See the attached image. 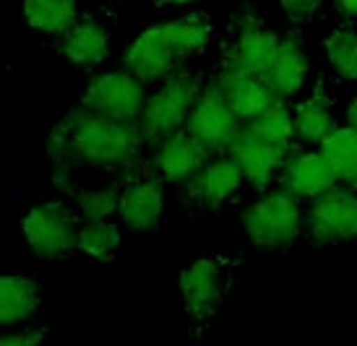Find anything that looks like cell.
<instances>
[{
    "instance_id": "cell-10",
    "label": "cell",
    "mask_w": 357,
    "mask_h": 346,
    "mask_svg": "<svg viewBox=\"0 0 357 346\" xmlns=\"http://www.w3.org/2000/svg\"><path fill=\"white\" fill-rule=\"evenodd\" d=\"M211 154H214V151H211L204 141H199L190 130L183 128L157 143L154 167H157L159 178L165 180V182L185 185V182L206 164L208 159H211Z\"/></svg>"
},
{
    "instance_id": "cell-4",
    "label": "cell",
    "mask_w": 357,
    "mask_h": 346,
    "mask_svg": "<svg viewBox=\"0 0 357 346\" xmlns=\"http://www.w3.org/2000/svg\"><path fill=\"white\" fill-rule=\"evenodd\" d=\"M146 89L144 81L128 70H109L89 81L81 94V107L97 112L102 118L120 120V123H139L146 109Z\"/></svg>"
},
{
    "instance_id": "cell-1",
    "label": "cell",
    "mask_w": 357,
    "mask_h": 346,
    "mask_svg": "<svg viewBox=\"0 0 357 346\" xmlns=\"http://www.w3.org/2000/svg\"><path fill=\"white\" fill-rule=\"evenodd\" d=\"M144 141L146 139L139 123H120L79 107L68 112L66 120L55 128L50 148L55 157L66 154L86 164L115 167L133 159Z\"/></svg>"
},
{
    "instance_id": "cell-2",
    "label": "cell",
    "mask_w": 357,
    "mask_h": 346,
    "mask_svg": "<svg viewBox=\"0 0 357 346\" xmlns=\"http://www.w3.org/2000/svg\"><path fill=\"white\" fill-rule=\"evenodd\" d=\"M201 89H204L201 76L193 70L178 68L172 76H167L159 84V89L149 97L146 109L139 120L144 139L149 143H159L167 136L185 128Z\"/></svg>"
},
{
    "instance_id": "cell-22",
    "label": "cell",
    "mask_w": 357,
    "mask_h": 346,
    "mask_svg": "<svg viewBox=\"0 0 357 346\" xmlns=\"http://www.w3.org/2000/svg\"><path fill=\"white\" fill-rule=\"evenodd\" d=\"M321 151L326 154L331 167L337 172L339 182L347 188H357V128L355 125H339L324 143Z\"/></svg>"
},
{
    "instance_id": "cell-21",
    "label": "cell",
    "mask_w": 357,
    "mask_h": 346,
    "mask_svg": "<svg viewBox=\"0 0 357 346\" xmlns=\"http://www.w3.org/2000/svg\"><path fill=\"white\" fill-rule=\"evenodd\" d=\"M24 19L42 34H66L79 21L76 0H24Z\"/></svg>"
},
{
    "instance_id": "cell-5",
    "label": "cell",
    "mask_w": 357,
    "mask_h": 346,
    "mask_svg": "<svg viewBox=\"0 0 357 346\" xmlns=\"http://www.w3.org/2000/svg\"><path fill=\"white\" fill-rule=\"evenodd\" d=\"M79 224L63 203H40L21 219V235L37 258L55 260L79 245Z\"/></svg>"
},
{
    "instance_id": "cell-25",
    "label": "cell",
    "mask_w": 357,
    "mask_h": 346,
    "mask_svg": "<svg viewBox=\"0 0 357 346\" xmlns=\"http://www.w3.org/2000/svg\"><path fill=\"white\" fill-rule=\"evenodd\" d=\"M324 55H326L331 70L339 79L357 81V31L355 29H334L324 40Z\"/></svg>"
},
{
    "instance_id": "cell-8",
    "label": "cell",
    "mask_w": 357,
    "mask_h": 346,
    "mask_svg": "<svg viewBox=\"0 0 357 346\" xmlns=\"http://www.w3.org/2000/svg\"><path fill=\"white\" fill-rule=\"evenodd\" d=\"M307 232L321 245H342L357 239V193L352 188H331L313 198L307 208Z\"/></svg>"
},
{
    "instance_id": "cell-23",
    "label": "cell",
    "mask_w": 357,
    "mask_h": 346,
    "mask_svg": "<svg viewBox=\"0 0 357 346\" xmlns=\"http://www.w3.org/2000/svg\"><path fill=\"white\" fill-rule=\"evenodd\" d=\"M245 130L253 133L256 139H264V141H268V143L282 146V148H289L292 141L298 139V136H295V112H292L282 99H277L271 107L264 109L258 118L248 120V123H245Z\"/></svg>"
},
{
    "instance_id": "cell-20",
    "label": "cell",
    "mask_w": 357,
    "mask_h": 346,
    "mask_svg": "<svg viewBox=\"0 0 357 346\" xmlns=\"http://www.w3.org/2000/svg\"><path fill=\"white\" fill-rule=\"evenodd\" d=\"M295 112V136L305 143H324L339 128L334 107L326 97H310L292 109Z\"/></svg>"
},
{
    "instance_id": "cell-16",
    "label": "cell",
    "mask_w": 357,
    "mask_h": 346,
    "mask_svg": "<svg viewBox=\"0 0 357 346\" xmlns=\"http://www.w3.org/2000/svg\"><path fill=\"white\" fill-rule=\"evenodd\" d=\"M279 45H282V37H279L277 31L264 29L258 24H248V26L240 29L238 40H235L227 60H225V65L264 79V73H266L268 65L277 58Z\"/></svg>"
},
{
    "instance_id": "cell-9",
    "label": "cell",
    "mask_w": 357,
    "mask_h": 346,
    "mask_svg": "<svg viewBox=\"0 0 357 346\" xmlns=\"http://www.w3.org/2000/svg\"><path fill=\"white\" fill-rule=\"evenodd\" d=\"M225 287H227V276H225V266L217 258H193L183 266L178 276L183 305L196 317H208L217 313L225 297Z\"/></svg>"
},
{
    "instance_id": "cell-26",
    "label": "cell",
    "mask_w": 357,
    "mask_h": 346,
    "mask_svg": "<svg viewBox=\"0 0 357 346\" xmlns=\"http://www.w3.org/2000/svg\"><path fill=\"white\" fill-rule=\"evenodd\" d=\"M120 208V190L115 188H91L79 193V214L84 221L109 219Z\"/></svg>"
},
{
    "instance_id": "cell-15",
    "label": "cell",
    "mask_w": 357,
    "mask_h": 346,
    "mask_svg": "<svg viewBox=\"0 0 357 346\" xmlns=\"http://www.w3.org/2000/svg\"><path fill=\"white\" fill-rule=\"evenodd\" d=\"M217 84L225 91L229 107L235 109V115L243 123L258 118L264 109H268L277 102V94L271 91V86L261 76H253V73H243V70L222 65Z\"/></svg>"
},
{
    "instance_id": "cell-7",
    "label": "cell",
    "mask_w": 357,
    "mask_h": 346,
    "mask_svg": "<svg viewBox=\"0 0 357 346\" xmlns=\"http://www.w3.org/2000/svg\"><path fill=\"white\" fill-rule=\"evenodd\" d=\"M185 130L204 141L211 151H227L243 133V120L229 107L227 97L217 81H211L201 89L196 107L185 123Z\"/></svg>"
},
{
    "instance_id": "cell-31",
    "label": "cell",
    "mask_w": 357,
    "mask_h": 346,
    "mask_svg": "<svg viewBox=\"0 0 357 346\" xmlns=\"http://www.w3.org/2000/svg\"><path fill=\"white\" fill-rule=\"evenodd\" d=\"M165 6H188V3H196V0H159Z\"/></svg>"
},
{
    "instance_id": "cell-30",
    "label": "cell",
    "mask_w": 357,
    "mask_h": 346,
    "mask_svg": "<svg viewBox=\"0 0 357 346\" xmlns=\"http://www.w3.org/2000/svg\"><path fill=\"white\" fill-rule=\"evenodd\" d=\"M347 125H355L357 128V94L349 99V104H347Z\"/></svg>"
},
{
    "instance_id": "cell-19",
    "label": "cell",
    "mask_w": 357,
    "mask_h": 346,
    "mask_svg": "<svg viewBox=\"0 0 357 346\" xmlns=\"http://www.w3.org/2000/svg\"><path fill=\"white\" fill-rule=\"evenodd\" d=\"M40 284L31 276L6 274L0 278V323L6 328L29 320L40 310Z\"/></svg>"
},
{
    "instance_id": "cell-24",
    "label": "cell",
    "mask_w": 357,
    "mask_h": 346,
    "mask_svg": "<svg viewBox=\"0 0 357 346\" xmlns=\"http://www.w3.org/2000/svg\"><path fill=\"white\" fill-rule=\"evenodd\" d=\"M120 247V227L109 219H94V221H84L79 229V245L81 250L91 260L107 263L115 258Z\"/></svg>"
},
{
    "instance_id": "cell-29",
    "label": "cell",
    "mask_w": 357,
    "mask_h": 346,
    "mask_svg": "<svg viewBox=\"0 0 357 346\" xmlns=\"http://www.w3.org/2000/svg\"><path fill=\"white\" fill-rule=\"evenodd\" d=\"M334 8L347 19H357V0H334Z\"/></svg>"
},
{
    "instance_id": "cell-13",
    "label": "cell",
    "mask_w": 357,
    "mask_h": 346,
    "mask_svg": "<svg viewBox=\"0 0 357 346\" xmlns=\"http://www.w3.org/2000/svg\"><path fill=\"white\" fill-rule=\"evenodd\" d=\"M287 151L289 148L274 146L264 139H256L253 133L245 130V125H243V133L235 139V143L227 148V154L240 167L245 182L258 190H264L271 180L277 178V172L287 162Z\"/></svg>"
},
{
    "instance_id": "cell-14",
    "label": "cell",
    "mask_w": 357,
    "mask_h": 346,
    "mask_svg": "<svg viewBox=\"0 0 357 346\" xmlns=\"http://www.w3.org/2000/svg\"><path fill=\"white\" fill-rule=\"evenodd\" d=\"M165 214V180H136L120 193L118 217L133 232H149Z\"/></svg>"
},
{
    "instance_id": "cell-11",
    "label": "cell",
    "mask_w": 357,
    "mask_h": 346,
    "mask_svg": "<svg viewBox=\"0 0 357 346\" xmlns=\"http://www.w3.org/2000/svg\"><path fill=\"white\" fill-rule=\"evenodd\" d=\"M243 172L232 162L229 154L217 159H208L206 164L185 182V193L193 203H199L204 208H222L238 196L243 188Z\"/></svg>"
},
{
    "instance_id": "cell-18",
    "label": "cell",
    "mask_w": 357,
    "mask_h": 346,
    "mask_svg": "<svg viewBox=\"0 0 357 346\" xmlns=\"http://www.w3.org/2000/svg\"><path fill=\"white\" fill-rule=\"evenodd\" d=\"M60 52L76 68H97L109 55V31L94 19H79L63 40Z\"/></svg>"
},
{
    "instance_id": "cell-3",
    "label": "cell",
    "mask_w": 357,
    "mask_h": 346,
    "mask_svg": "<svg viewBox=\"0 0 357 346\" xmlns=\"http://www.w3.org/2000/svg\"><path fill=\"white\" fill-rule=\"evenodd\" d=\"M240 224L256 247L284 250L298 239L303 229V211L298 206V198H292L284 190H277L253 200L243 211Z\"/></svg>"
},
{
    "instance_id": "cell-17",
    "label": "cell",
    "mask_w": 357,
    "mask_h": 346,
    "mask_svg": "<svg viewBox=\"0 0 357 346\" xmlns=\"http://www.w3.org/2000/svg\"><path fill=\"white\" fill-rule=\"evenodd\" d=\"M307 73H310V60H307L305 47L298 40H292V37H282L277 58L264 73V81L271 86L277 99H289L298 97L303 91Z\"/></svg>"
},
{
    "instance_id": "cell-6",
    "label": "cell",
    "mask_w": 357,
    "mask_h": 346,
    "mask_svg": "<svg viewBox=\"0 0 357 346\" xmlns=\"http://www.w3.org/2000/svg\"><path fill=\"white\" fill-rule=\"evenodd\" d=\"M183 60L185 58L172 37L169 21H165V24L144 29L130 42L123 52V68L144 84H154V81H165L167 76H172Z\"/></svg>"
},
{
    "instance_id": "cell-28",
    "label": "cell",
    "mask_w": 357,
    "mask_h": 346,
    "mask_svg": "<svg viewBox=\"0 0 357 346\" xmlns=\"http://www.w3.org/2000/svg\"><path fill=\"white\" fill-rule=\"evenodd\" d=\"M42 338H45V328H26V331L6 333L0 346H40Z\"/></svg>"
},
{
    "instance_id": "cell-27",
    "label": "cell",
    "mask_w": 357,
    "mask_h": 346,
    "mask_svg": "<svg viewBox=\"0 0 357 346\" xmlns=\"http://www.w3.org/2000/svg\"><path fill=\"white\" fill-rule=\"evenodd\" d=\"M321 0H279V8L287 16L292 24H305L313 19V13L318 10Z\"/></svg>"
},
{
    "instance_id": "cell-12",
    "label": "cell",
    "mask_w": 357,
    "mask_h": 346,
    "mask_svg": "<svg viewBox=\"0 0 357 346\" xmlns=\"http://www.w3.org/2000/svg\"><path fill=\"white\" fill-rule=\"evenodd\" d=\"M339 185V178L324 151H300L282 167V190L292 198H318Z\"/></svg>"
}]
</instances>
